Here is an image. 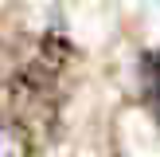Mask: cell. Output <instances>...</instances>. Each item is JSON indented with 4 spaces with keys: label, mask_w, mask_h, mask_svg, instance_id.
Masks as SVG:
<instances>
[{
    "label": "cell",
    "mask_w": 160,
    "mask_h": 157,
    "mask_svg": "<svg viewBox=\"0 0 160 157\" xmlns=\"http://www.w3.org/2000/svg\"><path fill=\"white\" fill-rule=\"evenodd\" d=\"M0 157H31V141L23 126L0 122Z\"/></svg>",
    "instance_id": "cell-1"
},
{
    "label": "cell",
    "mask_w": 160,
    "mask_h": 157,
    "mask_svg": "<svg viewBox=\"0 0 160 157\" xmlns=\"http://www.w3.org/2000/svg\"><path fill=\"white\" fill-rule=\"evenodd\" d=\"M145 83H148V106L160 122V51H152L145 59Z\"/></svg>",
    "instance_id": "cell-2"
}]
</instances>
